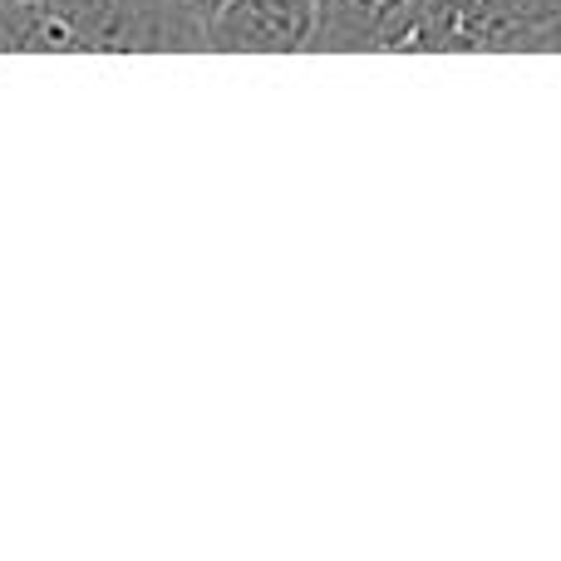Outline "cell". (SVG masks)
Listing matches in <instances>:
<instances>
[{"instance_id":"1","label":"cell","mask_w":561,"mask_h":561,"mask_svg":"<svg viewBox=\"0 0 561 561\" xmlns=\"http://www.w3.org/2000/svg\"><path fill=\"white\" fill-rule=\"evenodd\" d=\"M552 0H424L409 49H537Z\"/></svg>"},{"instance_id":"2","label":"cell","mask_w":561,"mask_h":561,"mask_svg":"<svg viewBox=\"0 0 561 561\" xmlns=\"http://www.w3.org/2000/svg\"><path fill=\"white\" fill-rule=\"evenodd\" d=\"M316 0H222L203 20L207 49H247V55H290L310 49Z\"/></svg>"},{"instance_id":"3","label":"cell","mask_w":561,"mask_h":561,"mask_svg":"<svg viewBox=\"0 0 561 561\" xmlns=\"http://www.w3.org/2000/svg\"><path fill=\"white\" fill-rule=\"evenodd\" d=\"M424 0H316L310 49L369 55V49H409Z\"/></svg>"},{"instance_id":"4","label":"cell","mask_w":561,"mask_h":561,"mask_svg":"<svg viewBox=\"0 0 561 561\" xmlns=\"http://www.w3.org/2000/svg\"><path fill=\"white\" fill-rule=\"evenodd\" d=\"M537 49H542V55H561V15L547 25V35H542V45Z\"/></svg>"},{"instance_id":"5","label":"cell","mask_w":561,"mask_h":561,"mask_svg":"<svg viewBox=\"0 0 561 561\" xmlns=\"http://www.w3.org/2000/svg\"><path fill=\"white\" fill-rule=\"evenodd\" d=\"M5 5H15V0H0V10H5Z\"/></svg>"},{"instance_id":"6","label":"cell","mask_w":561,"mask_h":561,"mask_svg":"<svg viewBox=\"0 0 561 561\" xmlns=\"http://www.w3.org/2000/svg\"><path fill=\"white\" fill-rule=\"evenodd\" d=\"M552 5H557V10H561V0H552Z\"/></svg>"}]
</instances>
